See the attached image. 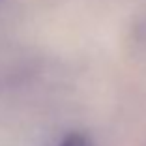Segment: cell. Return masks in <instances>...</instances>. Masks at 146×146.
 <instances>
[{
    "label": "cell",
    "mask_w": 146,
    "mask_h": 146,
    "mask_svg": "<svg viewBox=\"0 0 146 146\" xmlns=\"http://www.w3.org/2000/svg\"><path fill=\"white\" fill-rule=\"evenodd\" d=\"M60 146H96V144L84 133H71L60 142Z\"/></svg>",
    "instance_id": "6da1fadb"
}]
</instances>
